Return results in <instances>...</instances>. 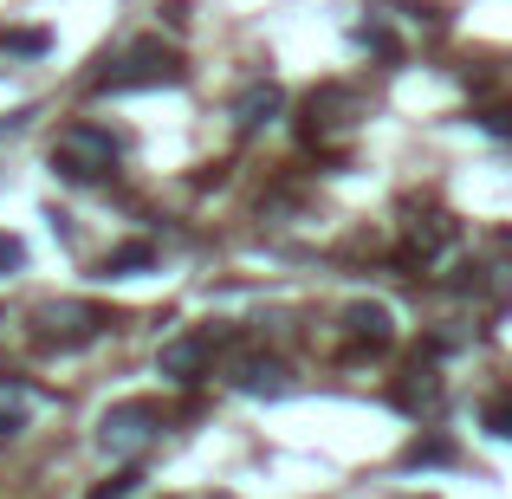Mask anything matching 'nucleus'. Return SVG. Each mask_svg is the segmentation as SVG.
<instances>
[{
    "instance_id": "2eb2a0df",
    "label": "nucleus",
    "mask_w": 512,
    "mask_h": 499,
    "mask_svg": "<svg viewBox=\"0 0 512 499\" xmlns=\"http://www.w3.org/2000/svg\"><path fill=\"white\" fill-rule=\"evenodd\" d=\"M26 428V396H0V435H20Z\"/></svg>"
},
{
    "instance_id": "ddd939ff",
    "label": "nucleus",
    "mask_w": 512,
    "mask_h": 499,
    "mask_svg": "<svg viewBox=\"0 0 512 499\" xmlns=\"http://www.w3.org/2000/svg\"><path fill=\"white\" fill-rule=\"evenodd\" d=\"M480 422H487V435H506L512 441V389H500V396L480 402Z\"/></svg>"
},
{
    "instance_id": "6ab92c4d",
    "label": "nucleus",
    "mask_w": 512,
    "mask_h": 499,
    "mask_svg": "<svg viewBox=\"0 0 512 499\" xmlns=\"http://www.w3.org/2000/svg\"><path fill=\"white\" fill-rule=\"evenodd\" d=\"M402 499H422V493H402Z\"/></svg>"
},
{
    "instance_id": "1a4fd4ad",
    "label": "nucleus",
    "mask_w": 512,
    "mask_h": 499,
    "mask_svg": "<svg viewBox=\"0 0 512 499\" xmlns=\"http://www.w3.org/2000/svg\"><path fill=\"white\" fill-rule=\"evenodd\" d=\"M305 137H331V130H350V98H344V85H325V91H312V104H305Z\"/></svg>"
},
{
    "instance_id": "f3484780",
    "label": "nucleus",
    "mask_w": 512,
    "mask_h": 499,
    "mask_svg": "<svg viewBox=\"0 0 512 499\" xmlns=\"http://www.w3.org/2000/svg\"><path fill=\"white\" fill-rule=\"evenodd\" d=\"M13 52H46V33H7Z\"/></svg>"
},
{
    "instance_id": "9d476101",
    "label": "nucleus",
    "mask_w": 512,
    "mask_h": 499,
    "mask_svg": "<svg viewBox=\"0 0 512 499\" xmlns=\"http://www.w3.org/2000/svg\"><path fill=\"white\" fill-rule=\"evenodd\" d=\"M448 240H454L448 214H422V221H409V234H402V253H409V260H435Z\"/></svg>"
},
{
    "instance_id": "0eeeda50",
    "label": "nucleus",
    "mask_w": 512,
    "mask_h": 499,
    "mask_svg": "<svg viewBox=\"0 0 512 499\" xmlns=\"http://www.w3.org/2000/svg\"><path fill=\"white\" fill-rule=\"evenodd\" d=\"M344 344L350 350H389V337H396V318H389V305H376V299H357V305H344Z\"/></svg>"
},
{
    "instance_id": "7ed1b4c3",
    "label": "nucleus",
    "mask_w": 512,
    "mask_h": 499,
    "mask_svg": "<svg viewBox=\"0 0 512 499\" xmlns=\"http://www.w3.org/2000/svg\"><path fill=\"white\" fill-rule=\"evenodd\" d=\"M163 435V415H156V402H117V409L98 415V448L111 454V461H137L150 441Z\"/></svg>"
},
{
    "instance_id": "4468645a",
    "label": "nucleus",
    "mask_w": 512,
    "mask_h": 499,
    "mask_svg": "<svg viewBox=\"0 0 512 499\" xmlns=\"http://www.w3.org/2000/svg\"><path fill=\"white\" fill-rule=\"evenodd\" d=\"M409 467H454V441H441V435L415 441V448H409Z\"/></svg>"
},
{
    "instance_id": "f03ea898",
    "label": "nucleus",
    "mask_w": 512,
    "mask_h": 499,
    "mask_svg": "<svg viewBox=\"0 0 512 499\" xmlns=\"http://www.w3.org/2000/svg\"><path fill=\"white\" fill-rule=\"evenodd\" d=\"M182 78V59L163 46V39H137V46L124 52V59L111 65V72H98V91H111V98H124V91H150V85H175Z\"/></svg>"
},
{
    "instance_id": "423d86ee",
    "label": "nucleus",
    "mask_w": 512,
    "mask_h": 499,
    "mask_svg": "<svg viewBox=\"0 0 512 499\" xmlns=\"http://www.w3.org/2000/svg\"><path fill=\"white\" fill-rule=\"evenodd\" d=\"M227 383H234L240 396H286L292 370L279 357H266V350H240V357H227Z\"/></svg>"
},
{
    "instance_id": "dca6fc26",
    "label": "nucleus",
    "mask_w": 512,
    "mask_h": 499,
    "mask_svg": "<svg viewBox=\"0 0 512 499\" xmlns=\"http://www.w3.org/2000/svg\"><path fill=\"white\" fill-rule=\"evenodd\" d=\"M20 266H26V240L0 234V273H20Z\"/></svg>"
},
{
    "instance_id": "20e7f679",
    "label": "nucleus",
    "mask_w": 512,
    "mask_h": 499,
    "mask_svg": "<svg viewBox=\"0 0 512 499\" xmlns=\"http://www.w3.org/2000/svg\"><path fill=\"white\" fill-rule=\"evenodd\" d=\"M111 318L98 312V305H85V299H52V305H39V337L46 344H59V350H72V344H91Z\"/></svg>"
},
{
    "instance_id": "a211bd4d",
    "label": "nucleus",
    "mask_w": 512,
    "mask_h": 499,
    "mask_svg": "<svg viewBox=\"0 0 512 499\" xmlns=\"http://www.w3.org/2000/svg\"><path fill=\"white\" fill-rule=\"evenodd\" d=\"M480 124H487L493 137H512V111H487V117H480Z\"/></svg>"
},
{
    "instance_id": "f257e3e1",
    "label": "nucleus",
    "mask_w": 512,
    "mask_h": 499,
    "mask_svg": "<svg viewBox=\"0 0 512 499\" xmlns=\"http://www.w3.org/2000/svg\"><path fill=\"white\" fill-rule=\"evenodd\" d=\"M117 163H124V143L104 124H65L59 137H52V169L72 175V182H104Z\"/></svg>"
},
{
    "instance_id": "39448f33",
    "label": "nucleus",
    "mask_w": 512,
    "mask_h": 499,
    "mask_svg": "<svg viewBox=\"0 0 512 499\" xmlns=\"http://www.w3.org/2000/svg\"><path fill=\"white\" fill-rule=\"evenodd\" d=\"M221 344H227V331H182V337H169V344L156 350V370L175 376V383H195V376L214 363Z\"/></svg>"
},
{
    "instance_id": "f8f14e48",
    "label": "nucleus",
    "mask_w": 512,
    "mask_h": 499,
    "mask_svg": "<svg viewBox=\"0 0 512 499\" xmlns=\"http://www.w3.org/2000/svg\"><path fill=\"white\" fill-rule=\"evenodd\" d=\"M156 266V247L150 240H130V247H111L104 253V279H137V273H150Z\"/></svg>"
},
{
    "instance_id": "9b49d317",
    "label": "nucleus",
    "mask_w": 512,
    "mask_h": 499,
    "mask_svg": "<svg viewBox=\"0 0 512 499\" xmlns=\"http://www.w3.org/2000/svg\"><path fill=\"white\" fill-rule=\"evenodd\" d=\"M389 396H396V409H409V415H428V409L441 402V376L428 370V363H415V370L402 376V383L389 389Z\"/></svg>"
},
{
    "instance_id": "6e6552de",
    "label": "nucleus",
    "mask_w": 512,
    "mask_h": 499,
    "mask_svg": "<svg viewBox=\"0 0 512 499\" xmlns=\"http://www.w3.org/2000/svg\"><path fill=\"white\" fill-rule=\"evenodd\" d=\"M279 104H286V91H279V85H247L234 98V130H247V137H253V130H266L279 117Z\"/></svg>"
}]
</instances>
